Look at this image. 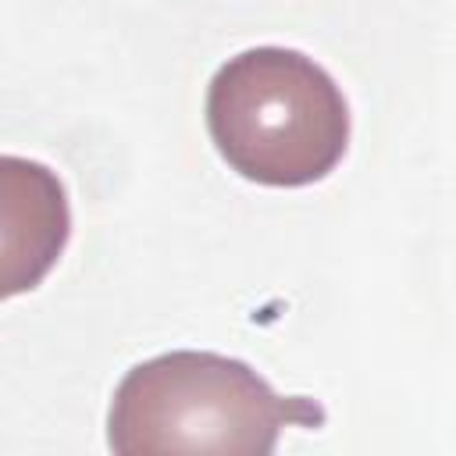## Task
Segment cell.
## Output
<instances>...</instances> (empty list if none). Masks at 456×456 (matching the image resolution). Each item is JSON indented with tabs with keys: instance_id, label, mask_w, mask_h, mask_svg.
I'll use <instances>...</instances> for the list:
<instances>
[{
	"instance_id": "cell-3",
	"label": "cell",
	"mask_w": 456,
	"mask_h": 456,
	"mask_svg": "<svg viewBox=\"0 0 456 456\" xmlns=\"http://www.w3.org/2000/svg\"><path fill=\"white\" fill-rule=\"evenodd\" d=\"M4 296L36 289L61 256L71 214L57 175L36 160L4 157Z\"/></svg>"
},
{
	"instance_id": "cell-2",
	"label": "cell",
	"mask_w": 456,
	"mask_h": 456,
	"mask_svg": "<svg viewBox=\"0 0 456 456\" xmlns=\"http://www.w3.org/2000/svg\"><path fill=\"white\" fill-rule=\"evenodd\" d=\"M207 132L246 182L299 189L328 178L346 157L349 103L314 57L253 46L214 71Z\"/></svg>"
},
{
	"instance_id": "cell-1",
	"label": "cell",
	"mask_w": 456,
	"mask_h": 456,
	"mask_svg": "<svg viewBox=\"0 0 456 456\" xmlns=\"http://www.w3.org/2000/svg\"><path fill=\"white\" fill-rule=\"evenodd\" d=\"M324 406L278 395L249 363L207 349H175L135 363L114 388L107 442L118 456L153 452H256L281 428H321Z\"/></svg>"
}]
</instances>
